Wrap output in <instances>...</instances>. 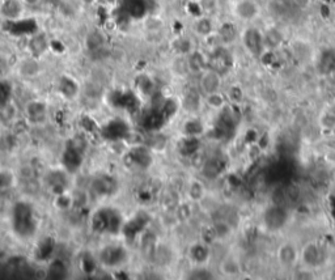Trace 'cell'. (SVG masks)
Returning a JSON list of instances; mask_svg holds the SVG:
<instances>
[{
	"label": "cell",
	"instance_id": "6da1fadb",
	"mask_svg": "<svg viewBox=\"0 0 335 280\" xmlns=\"http://www.w3.org/2000/svg\"><path fill=\"white\" fill-rule=\"evenodd\" d=\"M12 227L15 233L21 238H30L38 228L34 208L26 202H19L13 206Z\"/></svg>",
	"mask_w": 335,
	"mask_h": 280
},
{
	"label": "cell",
	"instance_id": "7a4b0ae2",
	"mask_svg": "<svg viewBox=\"0 0 335 280\" xmlns=\"http://www.w3.org/2000/svg\"><path fill=\"white\" fill-rule=\"evenodd\" d=\"M93 232L98 234H118L123 229V217L118 210L110 207L100 208L91 220Z\"/></svg>",
	"mask_w": 335,
	"mask_h": 280
},
{
	"label": "cell",
	"instance_id": "3957f363",
	"mask_svg": "<svg viewBox=\"0 0 335 280\" xmlns=\"http://www.w3.org/2000/svg\"><path fill=\"white\" fill-rule=\"evenodd\" d=\"M276 259L280 267L291 270L300 263V249L292 241H285L278 248Z\"/></svg>",
	"mask_w": 335,
	"mask_h": 280
},
{
	"label": "cell",
	"instance_id": "277c9868",
	"mask_svg": "<svg viewBox=\"0 0 335 280\" xmlns=\"http://www.w3.org/2000/svg\"><path fill=\"white\" fill-rule=\"evenodd\" d=\"M100 134L105 140L118 142V140H123L130 135V126L124 119L115 118V119L109 121L105 126H102Z\"/></svg>",
	"mask_w": 335,
	"mask_h": 280
},
{
	"label": "cell",
	"instance_id": "5b68a950",
	"mask_svg": "<svg viewBox=\"0 0 335 280\" xmlns=\"http://www.w3.org/2000/svg\"><path fill=\"white\" fill-rule=\"evenodd\" d=\"M323 252L316 241H308L300 249V263L307 271H312L318 267L322 261Z\"/></svg>",
	"mask_w": 335,
	"mask_h": 280
},
{
	"label": "cell",
	"instance_id": "8992f818",
	"mask_svg": "<svg viewBox=\"0 0 335 280\" xmlns=\"http://www.w3.org/2000/svg\"><path fill=\"white\" fill-rule=\"evenodd\" d=\"M222 87V73L216 71V69L208 67L199 75V89L204 96L210 95V93H215V92H220Z\"/></svg>",
	"mask_w": 335,
	"mask_h": 280
},
{
	"label": "cell",
	"instance_id": "52a82bcc",
	"mask_svg": "<svg viewBox=\"0 0 335 280\" xmlns=\"http://www.w3.org/2000/svg\"><path fill=\"white\" fill-rule=\"evenodd\" d=\"M127 259V252L123 246L109 245L100 252V262L108 267H118Z\"/></svg>",
	"mask_w": 335,
	"mask_h": 280
},
{
	"label": "cell",
	"instance_id": "ba28073f",
	"mask_svg": "<svg viewBox=\"0 0 335 280\" xmlns=\"http://www.w3.org/2000/svg\"><path fill=\"white\" fill-rule=\"evenodd\" d=\"M261 8L254 0H237L233 7V15L242 22L254 21L260 16Z\"/></svg>",
	"mask_w": 335,
	"mask_h": 280
},
{
	"label": "cell",
	"instance_id": "9c48e42d",
	"mask_svg": "<svg viewBox=\"0 0 335 280\" xmlns=\"http://www.w3.org/2000/svg\"><path fill=\"white\" fill-rule=\"evenodd\" d=\"M186 62L189 72L195 73V75H200L205 68L210 67V59H207L204 54L196 49L186 55Z\"/></svg>",
	"mask_w": 335,
	"mask_h": 280
},
{
	"label": "cell",
	"instance_id": "30bf717a",
	"mask_svg": "<svg viewBox=\"0 0 335 280\" xmlns=\"http://www.w3.org/2000/svg\"><path fill=\"white\" fill-rule=\"evenodd\" d=\"M58 92L63 96L66 100H75L80 92L79 83L76 82L71 76L63 75L59 77L58 82Z\"/></svg>",
	"mask_w": 335,
	"mask_h": 280
},
{
	"label": "cell",
	"instance_id": "8fae6325",
	"mask_svg": "<svg viewBox=\"0 0 335 280\" xmlns=\"http://www.w3.org/2000/svg\"><path fill=\"white\" fill-rule=\"evenodd\" d=\"M82 164V153L75 145H68L63 153V165L67 172L73 173L80 169Z\"/></svg>",
	"mask_w": 335,
	"mask_h": 280
},
{
	"label": "cell",
	"instance_id": "7c38bea8",
	"mask_svg": "<svg viewBox=\"0 0 335 280\" xmlns=\"http://www.w3.org/2000/svg\"><path fill=\"white\" fill-rule=\"evenodd\" d=\"M25 113L28 115V119L32 123H42L45 122L48 116V106L41 102V101H30L25 107Z\"/></svg>",
	"mask_w": 335,
	"mask_h": 280
},
{
	"label": "cell",
	"instance_id": "4fadbf2b",
	"mask_svg": "<svg viewBox=\"0 0 335 280\" xmlns=\"http://www.w3.org/2000/svg\"><path fill=\"white\" fill-rule=\"evenodd\" d=\"M129 157L133 164H135L138 168L142 169H148L153 163V157L148 148L146 147H135L130 151Z\"/></svg>",
	"mask_w": 335,
	"mask_h": 280
},
{
	"label": "cell",
	"instance_id": "5bb4252c",
	"mask_svg": "<svg viewBox=\"0 0 335 280\" xmlns=\"http://www.w3.org/2000/svg\"><path fill=\"white\" fill-rule=\"evenodd\" d=\"M166 122L165 119L164 114L161 113L160 107H155V109H151L148 113L144 114L142 119L143 127L149 131H155L158 130L161 126H164V123Z\"/></svg>",
	"mask_w": 335,
	"mask_h": 280
},
{
	"label": "cell",
	"instance_id": "9a60e30c",
	"mask_svg": "<svg viewBox=\"0 0 335 280\" xmlns=\"http://www.w3.org/2000/svg\"><path fill=\"white\" fill-rule=\"evenodd\" d=\"M194 32L198 37L202 38H210L216 33V28L214 25L212 17L208 15H203V16L198 17L194 24Z\"/></svg>",
	"mask_w": 335,
	"mask_h": 280
},
{
	"label": "cell",
	"instance_id": "2e32d148",
	"mask_svg": "<svg viewBox=\"0 0 335 280\" xmlns=\"http://www.w3.org/2000/svg\"><path fill=\"white\" fill-rule=\"evenodd\" d=\"M220 270H222V274L225 275V276L234 277L241 275V272H242V266H241V262L238 261L237 257L228 255V257H225L222 261Z\"/></svg>",
	"mask_w": 335,
	"mask_h": 280
},
{
	"label": "cell",
	"instance_id": "e0dca14e",
	"mask_svg": "<svg viewBox=\"0 0 335 280\" xmlns=\"http://www.w3.org/2000/svg\"><path fill=\"white\" fill-rule=\"evenodd\" d=\"M24 6L20 0H4L3 4L0 6V12L6 19L15 20L20 16Z\"/></svg>",
	"mask_w": 335,
	"mask_h": 280
},
{
	"label": "cell",
	"instance_id": "ac0fdd59",
	"mask_svg": "<svg viewBox=\"0 0 335 280\" xmlns=\"http://www.w3.org/2000/svg\"><path fill=\"white\" fill-rule=\"evenodd\" d=\"M228 102H229V101H228L227 96H225L222 91L204 96V104L207 105L210 109H212V110L222 111L223 109L227 107Z\"/></svg>",
	"mask_w": 335,
	"mask_h": 280
},
{
	"label": "cell",
	"instance_id": "d6986e66",
	"mask_svg": "<svg viewBox=\"0 0 335 280\" xmlns=\"http://www.w3.org/2000/svg\"><path fill=\"white\" fill-rule=\"evenodd\" d=\"M29 48L32 50L33 57H39L49 49L48 38L44 34H34V37L29 42Z\"/></svg>",
	"mask_w": 335,
	"mask_h": 280
},
{
	"label": "cell",
	"instance_id": "ffe728a7",
	"mask_svg": "<svg viewBox=\"0 0 335 280\" xmlns=\"http://www.w3.org/2000/svg\"><path fill=\"white\" fill-rule=\"evenodd\" d=\"M64 181H66V178H64L63 173H60V172H53V173H50V176H49L48 183L55 194L60 195V194H64V192H66L64 190H66L67 183L64 182Z\"/></svg>",
	"mask_w": 335,
	"mask_h": 280
},
{
	"label": "cell",
	"instance_id": "44dd1931",
	"mask_svg": "<svg viewBox=\"0 0 335 280\" xmlns=\"http://www.w3.org/2000/svg\"><path fill=\"white\" fill-rule=\"evenodd\" d=\"M38 71H39V64L35 58H29L20 64V73L24 77H34L37 76Z\"/></svg>",
	"mask_w": 335,
	"mask_h": 280
},
{
	"label": "cell",
	"instance_id": "7402d4cb",
	"mask_svg": "<svg viewBox=\"0 0 335 280\" xmlns=\"http://www.w3.org/2000/svg\"><path fill=\"white\" fill-rule=\"evenodd\" d=\"M208 255L210 252L207 250V248L203 245H195L191 248V250H190V257H191V259L198 264L204 263V262L207 261V258H208Z\"/></svg>",
	"mask_w": 335,
	"mask_h": 280
},
{
	"label": "cell",
	"instance_id": "603a6c76",
	"mask_svg": "<svg viewBox=\"0 0 335 280\" xmlns=\"http://www.w3.org/2000/svg\"><path fill=\"white\" fill-rule=\"evenodd\" d=\"M12 96V85L6 80H0V109L7 107Z\"/></svg>",
	"mask_w": 335,
	"mask_h": 280
},
{
	"label": "cell",
	"instance_id": "cb8c5ba5",
	"mask_svg": "<svg viewBox=\"0 0 335 280\" xmlns=\"http://www.w3.org/2000/svg\"><path fill=\"white\" fill-rule=\"evenodd\" d=\"M182 131L185 132L186 136H198L202 132V123L198 119L193 118V119L187 121L185 123V126L182 127Z\"/></svg>",
	"mask_w": 335,
	"mask_h": 280
},
{
	"label": "cell",
	"instance_id": "d4e9b609",
	"mask_svg": "<svg viewBox=\"0 0 335 280\" xmlns=\"http://www.w3.org/2000/svg\"><path fill=\"white\" fill-rule=\"evenodd\" d=\"M214 234L222 239L228 238L229 236H232L231 224L227 223V221H218L214 225Z\"/></svg>",
	"mask_w": 335,
	"mask_h": 280
},
{
	"label": "cell",
	"instance_id": "484cf974",
	"mask_svg": "<svg viewBox=\"0 0 335 280\" xmlns=\"http://www.w3.org/2000/svg\"><path fill=\"white\" fill-rule=\"evenodd\" d=\"M319 126L326 131H334L335 130V111L323 113L319 118Z\"/></svg>",
	"mask_w": 335,
	"mask_h": 280
},
{
	"label": "cell",
	"instance_id": "4316f807",
	"mask_svg": "<svg viewBox=\"0 0 335 280\" xmlns=\"http://www.w3.org/2000/svg\"><path fill=\"white\" fill-rule=\"evenodd\" d=\"M219 6H220V0H202L199 4L203 13L208 15V16L214 15L219 10Z\"/></svg>",
	"mask_w": 335,
	"mask_h": 280
},
{
	"label": "cell",
	"instance_id": "83f0119b",
	"mask_svg": "<svg viewBox=\"0 0 335 280\" xmlns=\"http://www.w3.org/2000/svg\"><path fill=\"white\" fill-rule=\"evenodd\" d=\"M66 272H67L66 264H64L62 261H59V259L53 262V263L50 264V267H49V274L53 275V276L55 277H62L63 275H66Z\"/></svg>",
	"mask_w": 335,
	"mask_h": 280
},
{
	"label": "cell",
	"instance_id": "f1b7e54d",
	"mask_svg": "<svg viewBox=\"0 0 335 280\" xmlns=\"http://www.w3.org/2000/svg\"><path fill=\"white\" fill-rule=\"evenodd\" d=\"M139 88L142 89V92L144 95H149L152 93V89H153V83L151 79H148L147 76H140V83H139Z\"/></svg>",
	"mask_w": 335,
	"mask_h": 280
},
{
	"label": "cell",
	"instance_id": "f546056e",
	"mask_svg": "<svg viewBox=\"0 0 335 280\" xmlns=\"http://www.w3.org/2000/svg\"><path fill=\"white\" fill-rule=\"evenodd\" d=\"M20 2H21V4L24 7H28V8H37V7L41 6L44 0H20Z\"/></svg>",
	"mask_w": 335,
	"mask_h": 280
},
{
	"label": "cell",
	"instance_id": "4dcf8cb0",
	"mask_svg": "<svg viewBox=\"0 0 335 280\" xmlns=\"http://www.w3.org/2000/svg\"><path fill=\"white\" fill-rule=\"evenodd\" d=\"M187 2H189L190 4H196V6H199L202 0H187Z\"/></svg>",
	"mask_w": 335,
	"mask_h": 280
}]
</instances>
